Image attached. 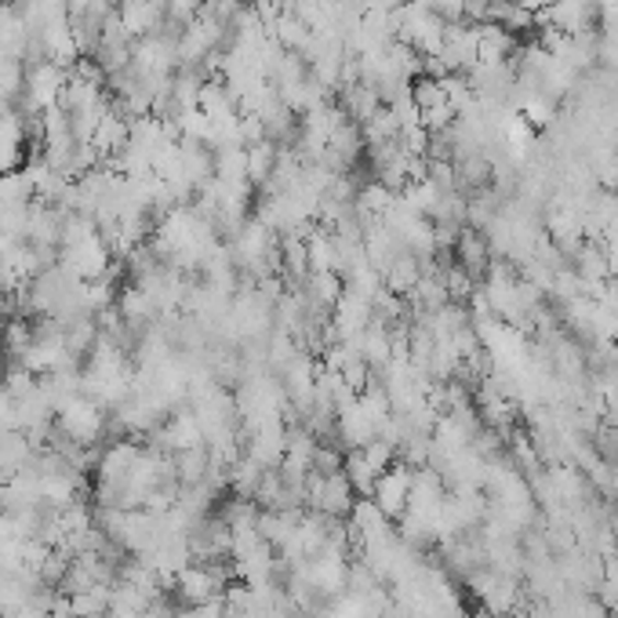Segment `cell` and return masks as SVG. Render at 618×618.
<instances>
[{"label":"cell","instance_id":"cell-3","mask_svg":"<svg viewBox=\"0 0 618 618\" xmlns=\"http://www.w3.org/2000/svg\"><path fill=\"white\" fill-rule=\"evenodd\" d=\"M30 143L37 146V121H30L15 106L0 110V175L26 168Z\"/></svg>","mask_w":618,"mask_h":618},{"label":"cell","instance_id":"cell-5","mask_svg":"<svg viewBox=\"0 0 618 618\" xmlns=\"http://www.w3.org/2000/svg\"><path fill=\"white\" fill-rule=\"evenodd\" d=\"M451 259L459 262L470 277H476V281H484L487 266H492V248H487V237H484L481 229L462 226L459 240H454V248H451Z\"/></svg>","mask_w":618,"mask_h":618},{"label":"cell","instance_id":"cell-1","mask_svg":"<svg viewBox=\"0 0 618 618\" xmlns=\"http://www.w3.org/2000/svg\"><path fill=\"white\" fill-rule=\"evenodd\" d=\"M393 15V41L407 44L415 55L423 58H437L440 48H445V37H448V22L434 15V11L412 4V0H404L401 8L390 11Z\"/></svg>","mask_w":618,"mask_h":618},{"label":"cell","instance_id":"cell-2","mask_svg":"<svg viewBox=\"0 0 618 618\" xmlns=\"http://www.w3.org/2000/svg\"><path fill=\"white\" fill-rule=\"evenodd\" d=\"M66 85H69V69L48 63V58H37V63L26 66V88H22L19 110L26 113L30 121H37V116L48 110H58L63 106Z\"/></svg>","mask_w":618,"mask_h":618},{"label":"cell","instance_id":"cell-4","mask_svg":"<svg viewBox=\"0 0 618 618\" xmlns=\"http://www.w3.org/2000/svg\"><path fill=\"white\" fill-rule=\"evenodd\" d=\"M412 484H415V470L396 459L375 481V487H371V503L386 513L390 520H401L407 509V498H412Z\"/></svg>","mask_w":618,"mask_h":618},{"label":"cell","instance_id":"cell-6","mask_svg":"<svg viewBox=\"0 0 618 618\" xmlns=\"http://www.w3.org/2000/svg\"><path fill=\"white\" fill-rule=\"evenodd\" d=\"M517 37L498 26V22H481V58L476 63H513V55H517Z\"/></svg>","mask_w":618,"mask_h":618}]
</instances>
